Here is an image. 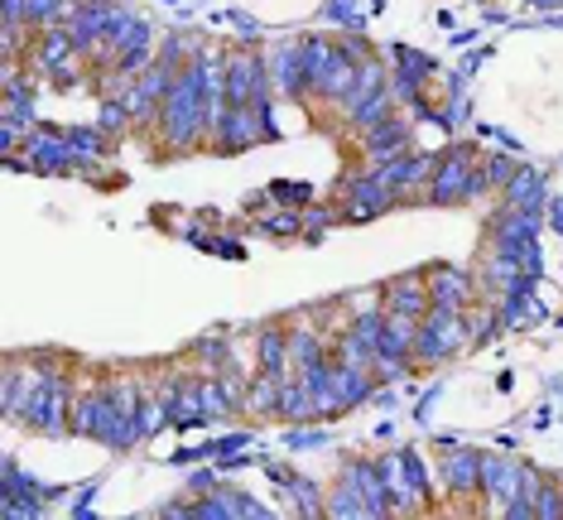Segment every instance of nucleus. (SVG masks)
<instances>
[{
    "label": "nucleus",
    "instance_id": "nucleus-10",
    "mask_svg": "<svg viewBox=\"0 0 563 520\" xmlns=\"http://www.w3.org/2000/svg\"><path fill=\"white\" fill-rule=\"evenodd\" d=\"M376 174L386 179L395 193H405V188H415V184H424V179H433V159L429 155H390V159H380L376 164Z\"/></svg>",
    "mask_w": 563,
    "mask_h": 520
},
{
    "label": "nucleus",
    "instance_id": "nucleus-18",
    "mask_svg": "<svg viewBox=\"0 0 563 520\" xmlns=\"http://www.w3.org/2000/svg\"><path fill=\"white\" fill-rule=\"evenodd\" d=\"M285 362H289V333L285 328H271V333L261 338V372L285 376Z\"/></svg>",
    "mask_w": 563,
    "mask_h": 520
},
{
    "label": "nucleus",
    "instance_id": "nucleus-4",
    "mask_svg": "<svg viewBox=\"0 0 563 520\" xmlns=\"http://www.w3.org/2000/svg\"><path fill=\"white\" fill-rule=\"evenodd\" d=\"M472 150H453L448 159L433 164V179H429V198L433 202H463L467 184H472Z\"/></svg>",
    "mask_w": 563,
    "mask_h": 520
},
{
    "label": "nucleus",
    "instance_id": "nucleus-15",
    "mask_svg": "<svg viewBox=\"0 0 563 520\" xmlns=\"http://www.w3.org/2000/svg\"><path fill=\"white\" fill-rule=\"evenodd\" d=\"M429 299H433V309H463V303L472 299L467 275L463 270H439L429 280Z\"/></svg>",
    "mask_w": 563,
    "mask_h": 520
},
{
    "label": "nucleus",
    "instance_id": "nucleus-25",
    "mask_svg": "<svg viewBox=\"0 0 563 520\" xmlns=\"http://www.w3.org/2000/svg\"><path fill=\"white\" fill-rule=\"evenodd\" d=\"M24 20V0H5V24H20Z\"/></svg>",
    "mask_w": 563,
    "mask_h": 520
},
{
    "label": "nucleus",
    "instance_id": "nucleus-13",
    "mask_svg": "<svg viewBox=\"0 0 563 520\" xmlns=\"http://www.w3.org/2000/svg\"><path fill=\"white\" fill-rule=\"evenodd\" d=\"M30 164H40V169H68V164H78V155H73L68 135H48V131H30Z\"/></svg>",
    "mask_w": 563,
    "mask_h": 520
},
{
    "label": "nucleus",
    "instance_id": "nucleus-21",
    "mask_svg": "<svg viewBox=\"0 0 563 520\" xmlns=\"http://www.w3.org/2000/svg\"><path fill=\"white\" fill-rule=\"evenodd\" d=\"M125 121H131V111H125V101H121V97L111 101V107H101V131H107V135L125 131Z\"/></svg>",
    "mask_w": 563,
    "mask_h": 520
},
{
    "label": "nucleus",
    "instance_id": "nucleus-14",
    "mask_svg": "<svg viewBox=\"0 0 563 520\" xmlns=\"http://www.w3.org/2000/svg\"><path fill=\"white\" fill-rule=\"evenodd\" d=\"M506 208H516V212H544V174L540 169H516V174H510Z\"/></svg>",
    "mask_w": 563,
    "mask_h": 520
},
{
    "label": "nucleus",
    "instance_id": "nucleus-2",
    "mask_svg": "<svg viewBox=\"0 0 563 520\" xmlns=\"http://www.w3.org/2000/svg\"><path fill=\"white\" fill-rule=\"evenodd\" d=\"M24 410L20 420L34 424V429H48V434H63V424H68V380L58 372H48V366H34L30 372V390H24Z\"/></svg>",
    "mask_w": 563,
    "mask_h": 520
},
{
    "label": "nucleus",
    "instance_id": "nucleus-3",
    "mask_svg": "<svg viewBox=\"0 0 563 520\" xmlns=\"http://www.w3.org/2000/svg\"><path fill=\"white\" fill-rule=\"evenodd\" d=\"M467 313L463 309H429L415 333V357L409 362H448L467 347Z\"/></svg>",
    "mask_w": 563,
    "mask_h": 520
},
{
    "label": "nucleus",
    "instance_id": "nucleus-19",
    "mask_svg": "<svg viewBox=\"0 0 563 520\" xmlns=\"http://www.w3.org/2000/svg\"><path fill=\"white\" fill-rule=\"evenodd\" d=\"M289 362L299 366V376L313 372V366H323V342H318L313 333H294L289 338Z\"/></svg>",
    "mask_w": 563,
    "mask_h": 520
},
{
    "label": "nucleus",
    "instance_id": "nucleus-16",
    "mask_svg": "<svg viewBox=\"0 0 563 520\" xmlns=\"http://www.w3.org/2000/svg\"><path fill=\"white\" fill-rule=\"evenodd\" d=\"M78 5L82 0H24V20H30V30H48V24H68Z\"/></svg>",
    "mask_w": 563,
    "mask_h": 520
},
{
    "label": "nucleus",
    "instance_id": "nucleus-22",
    "mask_svg": "<svg viewBox=\"0 0 563 520\" xmlns=\"http://www.w3.org/2000/svg\"><path fill=\"white\" fill-rule=\"evenodd\" d=\"M482 174H486V184H492V188H496V184L506 188V184H510V174H516V169H510V159H496V155H492V159L482 164Z\"/></svg>",
    "mask_w": 563,
    "mask_h": 520
},
{
    "label": "nucleus",
    "instance_id": "nucleus-17",
    "mask_svg": "<svg viewBox=\"0 0 563 520\" xmlns=\"http://www.w3.org/2000/svg\"><path fill=\"white\" fill-rule=\"evenodd\" d=\"M246 410L251 414H279V400H285V386H279V376H271V372H261V380L246 390Z\"/></svg>",
    "mask_w": 563,
    "mask_h": 520
},
{
    "label": "nucleus",
    "instance_id": "nucleus-26",
    "mask_svg": "<svg viewBox=\"0 0 563 520\" xmlns=\"http://www.w3.org/2000/svg\"><path fill=\"white\" fill-rule=\"evenodd\" d=\"M549 218H554V226L563 232V198H549Z\"/></svg>",
    "mask_w": 563,
    "mask_h": 520
},
{
    "label": "nucleus",
    "instance_id": "nucleus-5",
    "mask_svg": "<svg viewBox=\"0 0 563 520\" xmlns=\"http://www.w3.org/2000/svg\"><path fill=\"white\" fill-rule=\"evenodd\" d=\"M390 198H400V193H395V188L380 179L376 169H371V174H362V179L347 184V218H356V222H362V218H376V212L390 208Z\"/></svg>",
    "mask_w": 563,
    "mask_h": 520
},
{
    "label": "nucleus",
    "instance_id": "nucleus-7",
    "mask_svg": "<svg viewBox=\"0 0 563 520\" xmlns=\"http://www.w3.org/2000/svg\"><path fill=\"white\" fill-rule=\"evenodd\" d=\"M271 82L285 97H303L309 92V68H303V44H285L271 54Z\"/></svg>",
    "mask_w": 563,
    "mask_h": 520
},
{
    "label": "nucleus",
    "instance_id": "nucleus-12",
    "mask_svg": "<svg viewBox=\"0 0 563 520\" xmlns=\"http://www.w3.org/2000/svg\"><path fill=\"white\" fill-rule=\"evenodd\" d=\"M362 141H366L371 159H390V155H400V150L409 145V125L400 117H386V121L371 125V131H362Z\"/></svg>",
    "mask_w": 563,
    "mask_h": 520
},
{
    "label": "nucleus",
    "instance_id": "nucleus-9",
    "mask_svg": "<svg viewBox=\"0 0 563 520\" xmlns=\"http://www.w3.org/2000/svg\"><path fill=\"white\" fill-rule=\"evenodd\" d=\"M443 482H448V491H453V497H477V491H482V458L472 449H448Z\"/></svg>",
    "mask_w": 563,
    "mask_h": 520
},
{
    "label": "nucleus",
    "instance_id": "nucleus-24",
    "mask_svg": "<svg viewBox=\"0 0 563 520\" xmlns=\"http://www.w3.org/2000/svg\"><path fill=\"white\" fill-rule=\"evenodd\" d=\"M328 15L332 20H347V24H362V20H356V0H328Z\"/></svg>",
    "mask_w": 563,
    "mask_h": 520
},
{
    "label": "nucleus",
    "instance_id": "nucleus-6",
    "mask_svg": "<svg viewBox=\"0 0 563 520\" xmlns=\"http://www.w3.org/2000/svg\"><path fill=\"white\" fill-rule=\"evenodd\" d=\"M111 15H117V5H111V0H82L78 15L68 20V34H73V44H78V54H92V48L101 44Z\"/></svg>",
    "mask_w": 563,
    "mask_h": 520
},
{
    "label": "nucleus",
    "instance_id": "nucleus-1",
    "mask_svg": "<svg viewBox=\"0 0 563 520\" xmlns=\"http://www.w3.org/2000/svg\"><path fill=\"white\" fill-rule=\"evenodd\" d=\"M217 101H212V87H208V73H202V58L188 54V63L174 73V87L159 107V135L174 155L194 150L202 141V131H212L217 121Z\"/></svg>",
    "mask_w": 563,
    "mask_h": 520
},
{
    "label": "nucleus",
    "instance_id": "nucleus-8",
    "mask_svg": "<svg viewBox=\"0 0 563 520\" xmlns=\"http://www.w3.org/2000/svg\"><path fill=\"white\" fill-rule=\"evenodd\" d=\"M433 309L429 299V280H419V275H405V280H395L386 289V313H400V319H424V313Z\"/></svg>",
    "mask_w": 563,
    "mask_h": 520
},
{
    "label": "nucleus",
    "instance_id": "nucleus-23",
    "mask_svg": "<svg viewBox=\"0 0 563 520\" xmlns=\"http://www.w3.org/2000/svg\"><path fill=\"white\" fill-rule=\"evenodd\" d=\"M265 232H271V236H299L303 218H271V222H265Z\"/></svg>",
    "mask_w": 563,
    "mask_h": 520
},
{
    "label": "nucleus",
    "instance_id": "nucleus-27",
    "mask_svg": "<svg viewBox=\"0 0 563 520\" xmlns=\"http://www.w3.org/2000/svg\"><path fill=\"white\" fill-rule=\"evenodd\" d=\"M525 5H534V10H549V5H559V0H525Z\"/></svg>",
    "mask_w": 563,
    "mask_h": 520
},
{
    "label": "nucleus",
    "instance_id": "nucleus-20",
    "mask_svg": "<svg viewBox=\"0 0 563 520\" xmlns=\"http://www.w3.org/2000/svg\"><path fill=\"white\" fill-rule=\"evenodd\" d=\"M534 516H544V520H559L563 516V497H559V487H549V482H540L534 487Z\"/></svg>",
    "mask_w": 563,
    "mask_h": 520
},
{
    "label": "nucleus",
    "instance_id": "nucleus-11",
    "mask_svg": "<svg viewBox=\"0 0 563 520\" xmlns=\"http://www.w3.org/2000/svg\"><path fill=\"white\" fill-rule=\"evenodd\" d=\"M150 63H155V30H150V20H140L135 34L125 40V48L117 54V63H111V68H117V78H140Z\"/></svg>",
    "mask_w": 563,
    "mask_h": 520
}]
</instances>
